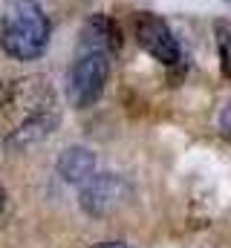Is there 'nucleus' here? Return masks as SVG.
<instances>
[{
  "instance_id": "nucleus-6",
  "label": "nucleus",
  "mask_w": 231,
  "mask_h": 248,
  "mask_svg": "<svg viewBox=\"0 0 231 248\" xmlns=\"http://www.w3.org/2000/svg\"><path fill=\"white\" fill-rule=\"evenodd\" d=\"M78 49H96V52H104L107 58H116L118 49H121V29L113 17L107 15H93L84 29H81V44Z\"/></svg>"
},
{
  "instance_id": "nucleus-13",
  "label": "nucleus",
  "mask_w": 231,
  "mask_h": 248,
  "mask_svg": "<svg viewBox=\"0 0 231 248\" xmlns=\"http://www.w3.org/2000/svg\"><path fill=\"white\" fill-rule=\"evenodd\" d=\"M229 3H231V0H229Z\"/></svg>"
},
{
  "instance_id": "nucleus-12",
  "label": "nucleus",
  "mask_w": 231,
  "mask_h": 248,
  "mask_svg": "<svg viewBox=\"0 0 231 248\" xmlns=\"http://www.w3.org/2000/svg\"><path fill=\"white\" fill-rule=\"evenodd\" d=\"M3 217H6V190L0 187V222H3Z\"/></svg>"
},
{
  "instance_id": "nucleus-8",
  "label": "nucleus",
  "mask_w": 231,
  "mask_h": 248,
  "mask_svg": "<svg viewBox=\"0 0 231 248\" xmlns=\"http://www.w3.org/2000/svg\"><path fill=\"white\" fill-rule=\"evenodd\" d=\"M55 127H58V113L55 110L29 116V119L20 122L17 130H12V136L6 139V147H9V150H26V147H32V144L44 141Z\"/></svg>"
},
{
  "instance_id": "nucleus-1",
  "label": "nucleus",
  "mask_w": 231,
  "mask_h": 248,
  "mask_svg": "<svg viewBox=\"0 0 231 248\" xmlns=\"http://www.w3.org/2000/svg\"><path fill=\"white\" fill-rule=\"evenodd\" d=\"M50 44V20L38 0H6L0 46L15 61H35Z\"/></svg>"
},
{
  "instance_id": "nucleus-3",
  "label": "nucleus",
  "mask_w": 231,
  "mask_h": 248,
  "mask_svg": "<svg viewBox=\"0 0 231 248\" xmlns=\"http://www.w3.org/2000/svg\"><path fill=\"white\" fill-rule=\"evenodd\" d=\"M127 199H130V185L118 173H96L90 182L81 185V196H78L81 208L96 219L116 214Z\"/></svg>"
},
{
  "instance_id": "nucleus-2",
  "label": "nucleus",
  "mask_w": 231,
  "mask_h": 248,
  "mask_svg": "<svg viewBox=\"0 0 231 248\" xmlns=\"http://www.w3.org/2000/svg\"><path fill=\"white\" fill-rule=\"evenodd\" d=\"M110 75V58L104 52L96 49H78V58L69 66V78H66V98L72 107L87 110L93 107L107 84Z\"/></svg>"
},
{
  "instance_id": "nucleus-9",
  "label": "nucleus",
  "mask_w": 231,
  "mask_h": 248,
  "mask_svg": "<svg viewBox=\"0 0 231 248\" xmlns=\"http://www.w3.org/2000/svg\"><path fill=\"white\" fill-rule=\"evenodd\" d=\"M214 38H217V52H220L223 75L231 78V23L229 20H217L214 23Z\"/></svg>"
},
{
  "instance_id": "nucleus-10",
  "label": "nucleus",
  "mask_w": 231,
  "mask_h": 248,
  "mask_svg": "<svg viewBox=\"0 0 231 248\" xmlns=\"http://www.w3.org/2000/svg\"><path fill=\"white\" fill-rule=\"evenodd\" d=\"M220 130H223V136L231 141V101L226 104V110H223V116H220Z\"/></svg>"
},
{
  "instance_id": "nucleus-11",
  "label": "nucleus",
  "mask_w": 231,
  "mask_h": 248,
  "mask_svg": "<svg viewBox=\"0 0 231 248\" xmlns=\"http://www.w3.org/2000/svg\"><path fill=\"white\" fill-rule=\"evenodd\" d=\"M90 248H130L127 243H121V240H107V243H96V246Z\"/></svg>"
},
{
  "instance_id": "nucleus-5",
  "label": "nucleus",
  "mask_w": 231,
  "mask_h": 248,
  "mask_svg": "<svg viewBox=\"0 0 231 248\" xmlns=\"http://www.w3.org/2000/svg\"><path fill=\"white\" fill-rule=\"evenodd\" d=\"M3 104L12 107V110H20V116L29 119V116H38V113H50L55 107V93L50 90V84L41 75L20 78V81L6 84Z\"/></svg>"
},
{
  "instance_id": "nucleus-4",
  "label": "nucleus",
  "mask_w": 231,
  "mask_h": 248,
  "mask_svg": "<svg viewBox=\"0 0 231 248\" xmlns=\"http://www.w3.org/2000/svg\"><path fill=\"white\" fill-rule=\"evenodd\" d=\"M136 38H139V46L156 58L162 66H176L182 61V49H179V41L173 38L171 26L156 17V15H139L136 17Z\"/></svg>"
},
{
  "instance_id": "nucleus-7",
  "label": "nucleus",
  "mask_w": 231,
  "mask_h": 248,
  "mask_svg": "<svg viewBox=\"0 0 231 248\" xmlns=\"http://www.w3.org/2000/svg\"><path fill=\"white\" fill-rule=\"evenodd\" d=\"M58 176L66 182V185H84L96 176V153L90 147H81V144H72L66 147L61 156H58Z\"/></svg>"
}]
</instances>
